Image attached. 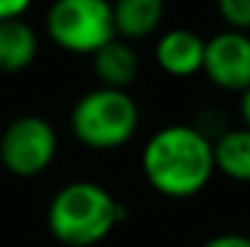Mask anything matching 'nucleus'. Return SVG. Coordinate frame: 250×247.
<instances>
[{
    "instance_id": "f257e3e1",
    "label": "nucleus",
    "mask_w": 250,
    "mask_h": 247,
    "mask_svg": "<svg viewBox=\"0 0 250 247\" xmlns=\"http://www.w3.org/2000/svg\"><path fill=\"white\" fill-rule=\"evenodd\" d=\"M141 173L160 197L192 199L216 175L213 141L192 122H170L146 138Z\"/></svg>"
},
{
    "instance_id": "f03ea898",
    "label": "nucleus",
    "mask_w": 250,
    "mask_h": 247,
    "mask_svg": "<svg viewBox=\"0 0 250 247\" xmlns=\"http://www.w3.org/2000/svg\"><path fill=\"white\" fill-rule=\"evenodd\" d=\"M128 218V208L104 184L77 178L53 191L45 226L64 247H96Z\"/></svg>"
},
{
    "instance_id": "7ed1b4c3",
    "label": "nucleus",
    "mask_w": 250,
    "mask_h": 247,
    "mask_svg": "<svg viewBox=\"0 0 250 247\" xmlns=\"http://www.w3.org/2000/svg\"><path fill=\"white\" fill-rule=\"evenodd\" d=\"M141 125L139 101L128 91L91 88L69 109V133L93 152H112L130 144Z\"/></svg>"
},
{
    "instance_id": "20e7f679",
    "label": "nucleus",
    "mask_w": 250,
    "mask_h": 247,
    "mask_svg": "<svg viewBox=\"0 0 250 247\" xmlns=\"http://www.w3.org/2000/svg\"><path fill=\"white\" fill-rule=\"evenodd\" d=\"M43 27L56 48L75 56H93L117 38L112 0H53Z\"/></svg>"
},
{
    "instance_id": "39448f33",
    "label": "nucleus",
    "mask_w": 250,
    "mask_h": 247,
    "mask_svg": "<svg viewBox=\"0 0 250 247\" xmlns=\"http://www.w3.org/2000/svg\"><path fill=\"white\" fill-rule=\"evenodd\" d=\"M59 154V133L45 117L19 114L0 133V162L16 178L45 173Z\"/></svg>"
},
{
    "instance_id": "423d86ee",
    "label": "nucleus",
    "mask_w": 250,
    "mask_h": 247,
    "mask_svg": "<svg viewBox=\"0 0 250 247\" xmlns=\"http://www.w3.org/2000/svg\"><path fill=\"white\" fill-rule=\"evenodd\" d=\"M202 75L216 88L242 93L250 88V32L221 29L205 40Z\"/></svg>"
},
{
    "instance_id": "0eeeda50",
    "label": "nucleus",
    "mask_w": 250,
    "mask_h": 247,
    "mask_svg": "<svg viewBox=\"0 0 250 247\" xmlns=\"http://www.w3.org/2000/svg\"><path fill=\"white\" fill-rule=\"evenodd\" d=\"M154 64L168 77L187 80L202 72L205 64V38L189 27H170L157 35Z\"/></svg>"
},
{
    "instance_id": "6e6552de",
    "label": "nucleus",
    "mask_w": 250,
    "mask_h": 247,
    "mask_svg": "<svg viewBox=\"0 0 250 247\" xmlns=\"http://www.w3.org/2000/svg\"><path fill=\"white\" fill-rule=\"evenodd\" d=\"M168 3L165 0H112V19L120 40L139 43L163 29Z\"/></svg>"
},
{
    "instance_id": "1a4fd4ad",
    "label": "nucleus",
    "mask_w": 250,
    "mask_h": 247,
    "mask_svg": "<svg viewBox=\"0 0 250 247\" xmlns=\"http://www.w3.org/2000/svg\"><path fill=\"white\" fill-rule=\"evenodd\" d=\"M93 75H96L101 88H115V91H128L141 72V58L136 54L133 43L115 38L101 51L91 56Z\"/></svg>"
},
{
    "instance_id": "9d476101",
    "label": "nucleus",
    "mask_w": 250,
    "mask_h": 247,
    "mask_svg": "<svg viewBox=\"0 0 250 247\" xmlns=\"http://www.w3.org/2000/svg\"><path fill=\"white\" fill-rule=\"evenodd\" d=\"M40 56V35L27 19L0 21V75H19Z\"/></svg>"
},
{
    "instance_id": "9b49d317",
    "label": "nucleus",
    "mask_w": 250,
    "mask_h": 247,
    "mask_svg": "<svg viewBox=\"0 0 250 247\" xmlns=\"http://www.w3.org/2000/svg\"><path fill=\"white\" fill-rule=\"evenodd\" d=\"M213 160L216 173L224 178L234 184H250V128L229 125L218 138H213Z\"/></svg>"
},
{
    "instance_id": "f8f14e48",
    "label": "nucleus",
    "mask_w": 250,
    "mask_h": 247,
    "mask_svg": "<svg viewBox=\"0 0 250 247\" xmlns=\"http://www.w3.org/2000/svg\"><path fill=\"white\" fill-rule=\"evenodd\" d=\"M216 8L226 29L250 32V0H216Z\"/></svg>"
},
{
    "instance_id": "ddd939ff",
    "label": "nucleus",
    "mask_w": 250,
    "mask_h": 247,
    "mask_svg": "<svg viewBox=\"0 0 250 247\" xmlns=\"http://www.w3.org/2000/svg\"><path fill=\"white\" fill-rule=\"evenodd\" d=\"M202 247H250V237L242 231H224V234L205 239Z\"/></svg>"
},
{
    "instance_id": "4468645a",
    "label": "nucleus",
    "mask_w": 250,
    "mask_h": 247,
    "mask_svg": "<svg viewBox=\"0 0 250 247\" xmlns=\"http://www.w3.org/2000/svg\"><path fill=\"white\" fill-rule=\"evenodd\" d=\"M35 0H0V21L24 19V14L32 8Z\"/></svg>"
},
{
    "instance_id": "2eb2a0df",
    "label": "nucleus",
    "mask_w": 250,
    "mask_h": 247,
    "mask_svg": "<svg viewBox=\"0 0 250 247\" xmlns=\"http://www.w3.org/2000/svg\"><path fill=\"white\" fill-rule=\"evenodd\" d=\"M240 120L245 128H250V88L240 93Z\"/></svg>"
},
{
    "instance_id": "dca6fc26",
    "label": "nucleus",
    "mask_w": 250,
    "mask_h": 247,
    "mask_svg": "<svg viewBox=\"0 0 250 247\" xmlns=\"http://www.w3.org/2000/svg\"><path fill=\"white\" fill-rule=\"evenodd\" d=\"M0 173H3V162H0Z\"/></svg>"
}]
</instances>
